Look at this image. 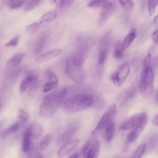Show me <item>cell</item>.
<instances>
[{
    "label": "cell",
    "mask_w": 158,
    "mask_h": 158,
    "mask_svg": "<svg viewBox=\"0 0 158 158\" xmlns=\"http://www.w3.org/2000/svg\"><path fill=\"white\" fill-rule=\"evenodd\" d=\"M41 25L39 21L34 22L26 27L25 31L29 35L34 34L39 30Z\"/></svg>",
    "instance_id": "cb8c5ba5"
},
{
    "label": "cell",
    "mask_w": 158,
    "mask_h": 158,
    "mask_svg": "<svg viewBox=\"0 0 158 158\" xmlns=\"http://www.w3.org/2000/svg\"><path fill=\"white\" fill-rule=\"evenodd\" d=\"M152 122L153 124L157 126H158V114H156L153 117L152 120Z\"/></svg>",
    "instance_id": "f35d334b"
},
{
    "label": "cell",
    "mask_w": 158,
    "mask_h": 158,
    "mask_svg": "<svg viewBox=\"0 0 158 158\" xmlns=\"http://www.w3.org/2000/svg\"><path fill=\"white\" fill-rule=\"evenodd\" d=\"M57 16L56 10L49 11L43 15L40 18L39 21L42 25L45 23L50 22L54 20Z\"/></svg>",
    "instance_id": "ffe728a7"
},
{
    "label": "cell",
    "mask_w": 158,
    "mask_h": 158,
    "mask_svg": "<svg viewBox=\"0 0 158 158\" xmlns=\"http://www.w3.org/2000/svg\"><path fill=\"white\" fill-rule=\"evenodd\" d=\"M154 77L153 72L150 66L143 69L141 75L139 89L141 94L145 99L149 98L153 93Z\"/></svg>",
    "instance_id": "3957f363"
},
{
    "label": "cell",
    "mask_w": 158,
    "mask_h": 158,
    "mask_svg": "<svg viewBox=\"0 0 158 158\" xmlns=\"http://www.w3.org/2000/svg\"><path fill=\"white\" fill-rule=\"evenodd\" d=\"M151 55H152L148 53L144 59L142 63V65L143 69L150 66Z\"/></svg>",
    "instance_id": "8d00e7d4"
},
{
    "label": "cell",
    "mask_w": 158,
    "mask_h": 158,
    "mask_svg": "<svg viewBox=\"0 0 158 158\" xmlns=\"http://www.w3.org/2000/svg\"><path fill=\"white\" fill-rule=\"evenodd\" d=\"M38 77L35 74H31L28 75L21 82L19 86V91L21 93H23L28 87L35 84L38 81Z\"/></svg>",
    "instance_id": "4fadbf2b"
},
{
    "label": "cell",
    "mask_w": 158,
    "mask_h": 158,
    "mask_svg": "<svg viewBox=\"0 0 158 158\" xmlns=\"http://www.w3.org/2000/svg\"><path fill=\"white\" fill-rule=\"evenodd\" d=\"M65 71L67 76L77 84L80 85H82L85 78L84 72L81 67L73 64L69 57L66 60Z\"/></svg>",
    "instance_id": "277c9868"
},
{
    "label": "cell",
    "mask_w": 158,
    "mask_h": 158,
    "mask_svg": "<svg viewBox=\"0 0 158 158\" xmlns=\"http://www.w3.org/2000/svg\"><path fill=\"white\" fill-rule=\"evenodd\" d=\"M146 144L143 143L140 144L136 149L131 156L133 158L141 157L144 154L146 148Z\"/></svg>",
    "instance_id": "d4e9b609"
},
{
    "label": "cell",
    "mask_w": 158,
    "mask_h": 158,
    "mask_svg": "<svg viewBox=\"0 0 158 158\" xmlns=\"http://www.w3.org/2000/svg\"><path fill=\"white\" fill-rule=\"evenodd\" d=\"M87 5L90 7H99L103 10H110L112 7V3L109 0H92Z\"/></svg>",
    "instance_id": "9a60e30c"
},
{
    "label": "cell",
    "mask_w": 158,
    "mask_h": 158,
    "mask_svg": "<svg viewBox=\"0 0 158 158\" xmlns=\"http://www.w3.org/2000/svg\"><path fill=\"white\" fill-rule=\"evenodd\" d=\"M44 77L45 83L43 86V91L47 92L56 88L58 84L57 76L50 70H45Z\"/></svg>",
    "instance_id": "9c48e42d"
},
{
    "label": "cell",
    "mask_w": 158,
    "mask_h": 158,
    "mask_svg": "<svg viewBox=\"0 0 158 158\" xmlns=\"http://www.w3.org/2000/svg\"><path fill=\"white\" fill-rule=\"evenodd\" d=\"M23 0H9V6L12 10H17L23 6Z\"/></svg>",
    "instance_id": "83f0119b"
},
{
    "label": "cell",
    "mask_w": 158,
    "mask_h": 158,
    "mask_svg": "<svg viewBox=\"0 0 158 158\" xmlns=\"http://www.w3.org/2000/svg\"><path fill=\"white\" fill-rule=\"evenodd\" d=\"M73 1V0H51V3L58 8L65 9L70 6Z\"/></svg>",
    "instance_id": "603a6c76"
},
{
    "label": "cell",
    "mask_w": 158,
    "mask_h": 158,
    "mask_svg": "<svg viewBox=\"0 0 158 158\" xmlns=\"http://www.w3.org/2000/svg\"><path fill=\"white\" fill-rule=\"evenodd\" d=\"M74 128H73V129ZM72 128H69L68 130L65 131L64 133H62L61 135L60 136L59 138V141L60 142L63 141H65L70 136L73 132V129Z\"/></svg>",
    "instance_id": "d6a6232c"
},
{
    "label": "cell",
    "mask_w": 158,
    "mask_h": 158,
    "mask_svg": "<svg viewBox=\"0 0 158 158\" xmlns=\"http://www.w3.org/2000/svg\"><path fill=\"white\" fill-rule=\"evenodd\" d=\"M19 37L16 36L6 43L5 46L6 47H13L17 46L19 41Z\"/></svg>",
    "instance_id": "836d02e7"
},
{
    "label": "cell",
    "mask_w": 158,
    "mask_h": 158,
    "mask_svg": "<svg viewBox=\"0 0 158 158\" xmlns=\"http://www.w3.org/2000/svg\"><path fill=\"white\" fill-rule=\"evenodd\" d=\"M31 139L30 133L27 129L24 133L22 144V150L24 152L26 153L29 151L31 148Z\"/></svg>",
    "instance_id": "44dd1931"
},
{
    "label": "cell",
    "mask_w": 158,
    "mask_h": 158,
    "mask_svg": "<svg viewBox=\"0 0 158 158\" xmlns=\"http://www.w3.org/2000/svg\"><path fill=\"white\" fill-rule=\"evenodd\" d=\"M42 0H29L25 6L24 10L25 11H29L37 6Z\"/></svg>",
    "instance_id": "f1b7e54d"
},
{
    "label": "cell",
    "mask_w": 158,
    "mask_h": 158,
    "mask_svg": "<svg viewBox=\"0 0 158 158\" xmlns=\"http://www.w3.org/2000/svg\"><path fill=\"white\" fill-rule=\"evenodd\" d=\"M130 70V67L128 63L125 62L122 64L111 76L113 83L118 87H120L128 76Z\"/></svg>",
    "instance_id": "52a82bcc"
},
{
    "label": "cell",
    "mask_w": 158,
    "mask_h": 158,
    "mask_svg": "<svg viewBox=\"0 0 158 158\" xmlns=\"http://www.w3.org/2000/svg\"><path fill=\"white\" fill-rule=\"evenodd\" d=\"M121 47H119L118 46L116 48L114 51V57L116 59H121L123 56V51L121 49Z\"/></svg>",
    "instance_id": "d590c367"
},
{
    "label": "cell",
    "mask_w": 158,
    "mask_h": 158,
    "mask_svg": "<svg viewBox=\"0 0 158 158\" xmlns=\"http://www.w3.org/2000/svg\"><path fill=\"white\" fill-rule=\"evenodd\" d=\"M148 118L133 128L132 130L129 134L127 139L128 143H132L135 142L138 138L142 132L148 122Z\"/></svg>",
    "instance_id": "8fae6325"
},
{
    "label": "cell",
    "mask_w": 158,
    "mask_h": 158,
    "mask_svg": "<svg viewBox=\"0 0 158 158\" xmlns=\"http://www.w3.org/2000/svg\"><path fill=\"white\" fill-rule=\"evenodd\" d=\"M69 57L72 64L76 66L81 67L84 63V58L81 52L75 53Z\"/></svg>",
    "instance_id": "d6986e66"
},
{
    "label": "cell",
    "mask_w": 158,
    "mask_h": 158,
    "mask_svg": "<svg viewBox=\"0 0 158 158\" xmlns=\"http://www.w3.org/2000/svg\"><path fill=\"white\" fill-rule=\"evenodd\" d=\"M148 7L149 13L152 15L154 13L155 7L158 4V0H148Z\"/></svg>",
    "instance_id": "1f68e13d"
},
{
    "label": "cell",
    "mask_w": 158,
    "mask_h": 158,
    "mask_svg": "<svg viewBox=\"0 0 158 158\" xmlns=\"http://www.w3.org/2000/svg\"><path fill=\"white\" fill-rule=\"evenodd\" d=\"M147 118V115L145 112L137 113L124 121L120 125L119 129L124 131L133 128Z\"/></svg>",
    "instance_id": "ba28073f"
},
{
    "label": "cell",
    "mask_w": 158,
    "mask_h": 158,
    "mask_svg": "<svg viewBox=\"0 0 158 158\" xmlns=\"http://www.w3.org/2000/svg\"><path fill=\"white\" fill-rule=\"evenodd\" d=\"M158 22V15L155 16L154 19L153 23L154 24H156Z\"/></svg>",
    "instance_id": "60d3db41"
},
{
    "label": "cell",
    "mask_w": 158,
    "mask_h": 158,
    "mask_svg": "<svg viewBox=\"0 0 158 158\" xmlns=\"http://www.w3.org/2000/svg\"><path fill=\"white\" fill-rule=\"evenodd\" d=\"M25 56L22 53H18L13 56L6 62L5 66L7 68H15L17 67Z\"/></svg>",
    "instance_id": "5bb4252c"
},
{
    "label": "cell",
    "mask_w": 158,
    "mask_h": 158,
    "mask_svg": "<svg viewBox=\"0 0 158 158\" xmlns=\"http://www.w3.org/2000/svg\"><path fill=\"white\" fill-rule=\"evenodd\" d=\"M52 138L50 135H45L41 139L39 147L40 149L43 151H44L48 148Z\"/></svg>",
    "instance_id": "4316f807"
},
{
    "label": "cell",
    "mask_w": 158,
    "mask_h": 158,
    "mask_svg": "<svg viewBox=\"0 0 158 158\" xmlns=\"http://www.w3.org/2000/svg\"><path fill=\"white\" fill-rule=\"evenodd\" d=\"M22 124L20 122H17L6 128L2 133L1 138L3 139H6L10 134L18 131Z\"/></svg>",
    "instance_id": "ac0fdd59"
},
{
    "label": "cell",
    "mask_w": 158,
    "mask_h": 158,
    "mask_svg": "<svg viewBox=\"0 0 158 158\" xmlns=\"http://www.w3.org/2000/svg\"><path fill=\"white\" fill-rule=\"evenodd\" d=\"M80 140L74 139L67 141L60 148L57 153L59 157H62L66 156L71 152L77 146Z\"/></svg>",
    "instance_id": "30bf717a"
},
{
    "label": "cell",
    "mask_w": 158,
    "mask_h": 158,
    "mask_svg": "<svg viewBox=\"0 0 158 158\" xmlns=\"http://www.w3.org/2000/svg\"><path fill=\"white\" fill-rule=\"evenodd\" d=\"M121 6L126 11L130 12L134 7V4L131 0H118Z\"/></svg>",
    "instance_id": "484cf974"
},
{
    "label": "cell",
    "mask_w": 158,
    "mask_h": 158,
    "mask_svg": "<svg viewBox=\"0 0 158 158\" xmlns=\"http://www.w3.org/2000/svg\"><path fill=\"white\" fill-rule=\"evenodd\" d=\"M100 144L98 139L94 137L89 139L83 146L80 153L81 157L96 158L99 154Z\"/></svg>",
    "instance_id": "8992f818"
},
{
    "label": "cell",
    "mask_w": 158,
    "mask_h": 158,
    "mask_svg": "<svg viewBox=\"0 0 158 158\" xmlns=\"http://www.w3.org/2000/svg\"><path fill=\"white\" fill-rule=\"evenodd\" d=\"M117 108L116 104L111 105L105 112L98 123L91 133L94 135L99 133L109 124L113 122L116 117Z\"/></svg>",
    "instance_id": "5b68a950"
},
{
    "label": "cell",
    "mask_w": 158,
    "mask_h": 158,
    "mask_svg": "<svg viewBox=\"0 0 158 158\" xmlns=\"http://www.w3.org/2000/svg\"><path fill=\"white\" fill-rule=\"evenodd\" d=\"M136 31L133 28L125 38L122 44L121 49L123 51L126 49L132 43L136 37Z\"/></svg>",
    "instance_id": "e0dca14e"
},
{
    "label": "cell",
    "mask_w": 158,
    "mask_h": 158,
    "mask_svg": "<svg viewBox=\"0 0 158 158\" xmlns=\"http://www.w3.org/2000/svg\"><path fill=\"white\" fill-rule=\"evenodd\" d=\"M152 38L154 43L156 45L158 44V31H154L151 36Z\"/></svg>",
    "instance_id": "74e56055"
},
{
    "label": "cell",
    "mask_w": 158,
    "mask_h": 158,
    "mask_svg": "<svg viewBox=\"0 0 158 158\" xmlns=\"http://www.w3.org/2000/svg\"><path fill=\"white\" fill-rule=\"evenodd\" d=\"M79 154L77 152H75L71 156H70V158H77L79 156Z\"/></svg>",
    "instance_id": "ab89813d"
},
{
    "label": "cell",
    "mask_w": 158,
    "mask_h": 158,
    "mask_svg": "<svg viewBox=\"0 0 158 158\" xmlns=\"http://www.w3.org/2000/svg\"><path fill=\"white\" fill-rule=\"evenodd\" d=\"M18 116L20 122L22 124L27 122L29 118V114L22 109H20L19 110Z\"/></svg>",
    "instance_id": "f546056e"
},
{
    "label": "cell",
    "mask_w": 158,
    "mask_h": 158,
    "mask_svg": "<svg viewBox=\"0 0 158 158\" xmlns=\"http://www.w3.org/2000/svg\"><path fill=\"white\" fill-rule=\"evenodd\" d=\"M107 52L106 49H102L100 52L98 57V64L102 65L105 63L107 57Z\"/></svg>",
    "instance_id": "4dcf8cb0"
},
{
    "label": "cell",
    "mask_w": 158,
    "mask_h": 158,
    "mask_svg": "<svg viewBox=\"0 0 158 158\" xmlns=\"http://www.w3.org/2000/svg\"><path fill=\"white\" fill-rule=\"evenodd\" d=\"M93 100L92 96L90 94H77L68 99L64 103L62 108L66 113L79 111L90 107L93 103Z\"/></svg>",
    "instance_id": "7a4b0ae2"
},
{
    "label": "cell",
    "mask_w": 158,
    "mask_h": 158,
    "mask_svg": "<svg viewBox=\"0 0 158 158\" xmlns=\"http://www.w3.org/2000/svg\"><path fill=\"white\" fill-rule=\"evenodd\" d=\"M67 92L65 87H61L46 95L41 104L40 116L45 118L52 117L62 104Z\"/></svg>",
    "instance_id": "6da1fadb"
},
{
    "label": "cell",
    "mask_w": 158,
    "mask_h": 158,
    "mask_svg": "<svg viewBox=\"0 0 158 158\" xmlns=\"http://www.w3.org/2000/svg\"><path fill=\"white\" fill-rule=\"evenodd\" d=\"M28 129L30 133L31 139L35 140L39 139L44 132L43 127L37 123H33Z\"/></svg>",
    "instance_id": "2e32d148"
},
{
    "label": "cell",
    "mask_w": 158,
    "mask_h": 158,
    "mask_svg": "<svg viewBox=\"0 0 158 158\" xmlns=\"http://www.w3.org/2000/svg\"><path fill=\"white\" fill-rule=\"evenodd\" d=\"M105 139L107 142H109L112 140L115 130V125L113 122L107 125L105 127Z\"/></svg>",
    "instance_id": "7402d4cb"
},
{
    "label": "cell",
    "mask_w": 158,
    "mask_h": 158,
    "mask_svg": "<svg viewBox=\"0 0 158 158\" xmlns=\"http://www.w3.org/2000/svg\"><path fill=\"white\" fill-rule=\"evenodd\" d=\"M110 10H105L102 13L99 18V25L101 26L104 24L108 16Z\"/></svg>",
    "instance_id": "e575fe53"
},
{
    "label": "cell",
    "mask_w": 158,
    "mask_h": 158,
    "mask_svg": "<svg viewBox=\"0 0 158 158\" xmlns=\"http://www.w3.org/2000/svg\"><path fill=\"white\" fill-rule=\"evenodd\" d=\"M62 52V50L60 49H53L36 57L35 61L38 63H43L58 56Z\"/></svg>",
    "instance_id": "7c38bea8"
}]
</instances>
